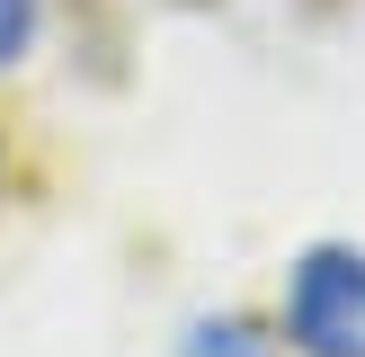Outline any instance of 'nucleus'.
Instances as JSON below:
<instances>
[{
    "mask_svg": "<svg viewBox=\"0 0 365 357\" xmlns=\"http://www.w3.org/2000/svg\"><path fill=\"white\" fill-rule=\"evenodd\" d=\"M285 348L294 357H365V250L321 241L285 277Z\"/></svg>",
    "mask_w": 365,
    "mask_h": 357,
    "instance_id": "nucleus-1",
    "label": "nucleus"
},
{
    "mask_svg": "<svg viewBox=\"0 0 365 357\" xmlns=\"http://www.w3.org/2000/svg\"><path fill=\"white\" fill-rule=\"evenodd\" d=\"M187 357H267V339L250 321H196L187 331Z\"/></svg>",
    "mask_w": 365,
    "mask_h": 357,
    "instance_id": "nucleus-2",
    "label": "nucleus"
},
{
    "mask_svg": "<svg viewBox=\"0 0 365 357\" xmlns=\"http://www.w3.org/2000/svg\"><path fill=\"white\" fill-rule=\"evenodd\" d=\"M27 45H36V0H0V63H18Z\"/></svg>",
    "mask_w": 365,
    "mask_h": 357,
    "instance_id": "nucleus-3",
    "label": "nucleus"
}]
</instances>
